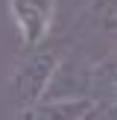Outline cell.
Returning <instances> with one entry per match:
<instances>
[{"mask_svg":"<svg viewBox=\"0 0 117 120\" xmlns=\"http://www.w3.org/2000/svg\"><path fill=\"white\" fill-rule=\"evenodd\" d=\"M6 15L18 32L21 50L41 47L53 38L58 21V0H6Z\"/></svg>","mask_w":117,"mask_h":120,"instance_id":"2","label":"cell"},{"mask_svg":"<svg viewBox=\"0 0 117 120\" xmlns=\"http://www.w3.org/2000/svg\"><path fill=\"white\" fill-rule=\"evenodd\" d=\"M76 29H82L85 38H105L108 50L117 47V0H88L76 18Z\"/></svg>","mask_w":117,"mask_h":120,"instance_id":"3","label":"cell"},{"mask_svg":"<svg viewBox=\"0 0 117 120\" xmlns=\"http://www.w3.org/2000/svg\"><path fill=\"white\" fill-rule=\"evenodd\" d=\"M64 53H67V38L62 44L47 41L41 47H29V50L18 53V59L12 62V68L6 70V79H3V88L9 94L15 111L29 109L47 97L50 82L62 64Z\"/></svg>","mask_w":117,"mask_h":120,"instance_id":"1","label":"cell"},{"mask_svg":"<svg viewBox=\"0 0 117 120\" xmlns=\"http://www.w3.org/2000/svg\"><path fill=\"white\" fill-rule=\"evenodd\" d=\"M94 103L97 100H41L29 109H21L15 120H82Z\"/></svg>","mask_w":117,"mask_h":120,"instance_id":"4","label":"cell"}]
</instances>
